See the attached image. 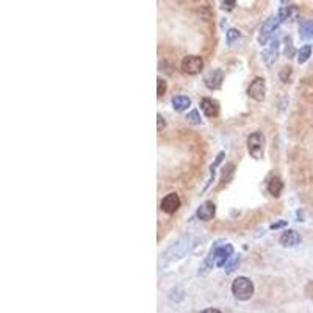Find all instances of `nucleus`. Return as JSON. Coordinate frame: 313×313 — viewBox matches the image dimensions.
<instances>
[{"mask_svg":"<svg viewBox=\"0 0 313 313\" xmlns=\"http://www.w3.org/2000/svg\"><path fill=\"white\" fill-rule=\"evenodd\" d=\"M180 207V197L175 193H169L168 196L163 197L162 200V210L168 215H172L179 210Z\"/></svg>","mask_w":313,"mask_h":313,"instance_id":"nucleus-8","label":"nucleus"},{"mask_svg":"<svg viewBox=\"0 0 313 313\" xmlns=\"http://www.w3.org/2000/svg\"><path fill=\"white\" fill-rule=\"evenodd\" d=\"M237 265H238V259H235L234 262H232V263L229 265V266H226V269H227V272H232V271H234V268L237 266Z\"/></svg>","mask_w":313,"mask_h":313,"instance_id":"nucleus-22","label":"nucleus"},{"mask_svg":"<svg viewBox=\"0 0 313 313\" xmlns=\"http://www.w3.org/2000/svg\"><path fill=\"white\" fill-rule=\"evenodd\" d=\"M224 10H232L235 6V0H221Z\"/></svg>","mask_w":313,"mask_h":313,"instance_id":"nucleus-21","label":"nucleus"},{"mask_svg":"<svg viewBox=\"0 0 313 313\" xmlns=\"http://www.w3.org/2000/svg\"><path fill=\"white\" fill-rule=\"evenodd\" d=\"M204 68V61L197 55H190L182 60V71L188 75H196L199 74Z\"/></svg>","mask_w":313,"mask_h":313,"instance_id":"nucleus-5","label":"nucleus"},{"mask_svg":"<svg viewBox=\"0 0 313 313\" xmlns=\"http://www.w3.org/2000/svg\"><path fill=\"white\" fill-rule=\"evenodd\" d=\"M301 38L304 39H312L313 38V22L312 21H304L299 27Z\"/></svg>","mask_w":313,"mask_h":313,"instance_id":"nucleus-16","label":"nucleus"},{"mask_svg":"<svg viewBox=\"0 0 313 313\" xmlns=\"http://www.w3.org/2000/svg\"><path fill=\"white\" fill-rule=\"evenodd\" d=\"M279 22H280V18H269V19L262 25L260 35H259V43H260L262 46L266 44V41L271 38V35L276 31V28H277V25H279Z\"/></svg>","mask_w":313,"mask_h":313,"instance_id":"nucleus-7","label":"nucleus"},{"mask_svg":"<svg viewBox=\"0 0 313 313\" xmlns=\"http://www.w3.org/2000/svg\"><path fill=\"white\" fill-rule=\"evenodd\" d=\"M247 150H249L251 157L254 158H262L265 152V136L260 132H254L247 138Z\"/></svg>","mask_w":313,"mask_h":313,"instance_id":"nucleus-3","label":"nucleus"},{"mask_svg":"<svg viewBox=\"0 0 313 313\" xmlns=\"http://www.w3.org/2000/svg\"><path fill=\"white\" fill-rule=\"evenodd\" d=\"M191 105V100L187 96H175L172 99V107L175 111H185L188 110V107Z\"/></svg>","mask_w":313,"mask_h":313,"instance_id":"nucleus-14","label":"nucleus"},{"mask_svg":"<svg viewBox=\"0 0 313 313\" xmlns=\"http://www.w3.org/2000/svg\"><path fill=\"white\" fill-rule=\"evenodd\" d=\"M222 78H224L222 71L215 69V71L208 72V74L205 75L204 82H205V86L210 88V90H218V88L221 86V83H222Z\"/></svg>","mask_w":313,"mask_h":313,"instance_id":"nucleus-11","label":"nucleus"},{"mask_svg":"<svg viewBox=\"0 0 313 313\" xmlns=\"http://www.w3.org/2000/svg\"><path fill=\"white\" fill-rule=\"evenodd\" d=\"M235 38H240V33H238V31L237 30H234V28H232V30H229L227 31V43L230 44V43H234V39Z\"/></svg>","mask_w":313,"mask_h":313,"instance_id":"nucleus-20","label":"nucleus"},{"mask_svg":"<svg viewBox=\"0 0 313 313\" xmlns=\"http://www.w3.org/2000/svg\"><path fill=\"white\" fill-rule=\"evenodd\" d=\"M213 252H215V263H216V266H226L229 259H230V255L234 254V247H232V244H222L219 246L218 243H216L213 246Z\"/></svg>","mask_w":313,"mask_h":313,"instance_id":"nucleus-6","label":"nucleus"},{"mask_svg":"<svg viewBox=\"0 0 313 313\" xmlns=\"http://www.w3.org/2000/svg\"><path fill=\"white\" fill-rule=\"evenodd\" d=\"M282 226H285V222H277V224H272L271 229H279V227H282Z\"/></svg>","mask_w":313,"mask_h":313,"instance_id":"nucleus-24","label":"nucleus"},{"mask_svg":"<svg viewBox=\"0 0 313 313\" xmlns=\"http://www.w3.org/2000/svg\"><path fill=\"white\" fill-rule=\"evenodd\" d=\"M166 82L163 78H158L157 80V96L158 97H162V96H165V93H166Z\"/></svg>","mask_w":313,"mask_h":313,"instance_id":"nucleus-18","label":"nucleus"},{"mask_svg":"<svg viewBox=\"0 0 313 313\" xmlns=\"http://www.w3.org/2000/svg\"><path fill=\"white\" fill-rule=\"evenodd\" d=\"M157 119H158V130H162V127H165V121H163L162 115H158Z\"/></svg>","mask_w":313,"mask_h":313,"instance_id":"nucleus-23","label":"nucleus"},{"mask_svg":"<svg viewBox=\"0 0 313 313\" xmlns=\"http://www.w3.org/2000/svg\"><path fill=\"white\" fill-rule=\"evenodd\" d=\"M194 246L193 244V238L191 237H183L180 238L177 243H174L169 249H168L163 255V259H168V260H179L182 259L183 255H185L191 247Z\"/></svg>","mask_w":313,"mask_h":313,"instance_id":"nucleus-2","label":"nucleus"},{"mask_svg":"<svg viewBox=\"0 0 313 313\" xmlns=\"http://www.w3.org/2000/svg\"><path fill=\"white\" fill-rule=\"evenodd\" d=\"M299 241H301V237L296 230H287L279 238V243L285 247H293L296 244H299Z\"/></svg>","mask_w":313,"mask_h":313,"instance_id":"nucleus-12","label":"nucleus"},{"mask_svg":"<svg viewBox=\"0 0 313 313\" xmlns=\"http://www.w3.org/2000/svg\"><path fill=\"white\" fill-rule=\"evenodd\" d=\"M284 190V183L282 180H280L279 177H272L268 183V191H269V194H272L274 197L280 196V193H282Z\"/></svg>","mask_w":313,"mask_h":313,"instance_id":"nucleus-15","label":"nucleus"},{"mask_svg":"<svg viewBox=\"0 0 313 313\" xmlns=\"http://www.w3.org/2000/svg\"><path fill=\"white\" fill-rule=\"evenodd\" d=\"M216 213V207L213 202H204L202 205L199 207V210H197V218L200 221H212L213 219V216Z\"/></svg>","mask_w":313,"mask_h":313,"instance_id":"nucleus-13","label":"nucleus"},{"mask_svg":"<svg viewBox=\"0 0 313 313\" xmlns=\"http://www.w3.org/2000/svg\"><path fill=\"white\" fill-rule=\"evenodd\" d=\"M247 94H249L251 99L257 102L265 100V97H266V82H265V78L262 77L254 78V82L247 88Z\"/></svg>","mask_w":313,"mask_h":313,"instance_id":"nucleus-4","label":"nucleus"},{"mask_svg":"<svg viewBox=\"0 0 313 313\" xmlns=\"http://www.w3.org/2000/svg\"><path fill=\"white\" fill-rule=\"evenodd\" d=\"M232 293L238 301H247L254 294V284L247 277H237L232 284Z\"/></svg>","mask_w":313,"mask_h":313,"instance_id":"nucleus-1","label":"nucleus"},{"mask_svg":"<svg viewBox=\"0 0 313 313\" xmlns=\"http://www.w3.org/2000/svg\"><path fill=\"white\" fill-rule=\"evenodd\" d=\"M277 52H279V41L277 39H272V41L269 43V46L262 53V58H263L266 66H271V64L277 60Z\"/></svg>","mask_w":313,"mask_h":313,"instance_id":"nucleus-10","label":"nucleus"},{"mask_svg":"<svg viewBox=\"0 0 313 313\" xmlns=\"http://www.w3.org/2000/svg\"><path fill=\"white\" fill-rule=\"evenodd\" d=\"M199 107H200V110L204 111V115H205L207 118H216V116H218V113H219V105H218V102L213 100V99L204 97L202 100H200Z\"/></svg>","mask_w":313,"mask_h":313,"instance_id":"nucleus-9","label":"nucleus"},{"mask_svg":"<svg viewBox=\"0 0 313 313\" xmlns=\"http://www.w3.org/2000/svg\"><path fill=\"white\" fill-rule=\"evenodd\" d=\"M205 313H219V310H216V309H208V310H204Z\"/></svg>","mask_w":313,"mask_h":313,"instance_id":"nucleus-25","label":"nucleus"},{"mask_svg":"<svg viewBox=\"0 0 313 313\" xmlns=\"http://www.w3.org/2000/svg\"><path fill=\"white\" fill-rule=\"evenodd\" d=\"M187 119L191 124H200V116H199V111L197 110H193L191 113H188Z\"/></svg>","mask_w":313,"mask_h":313,"instance_id":"nucleus-19","label":"nucleus"},{"mask_svg":"<svg viewBox=\"0 0 313 313\" xmlns=\"http://www.w3.org/2000/svg\"><path fill=\"white\" fill-rule=\"evenodd\" d=\"M282 2H285V0H282Z\"/></svg>","mask_w":313,"mask_h":313,"instance_id":"nucleus-26","label":"nucleus"},{"mask_svg":"<svg viewBox=\"0 0 313 313\" xmlns=\"http://www.w3.org/2000/svg\"><path fill=\"white\" fill-rule=\"evenodd\" d=\"M310 55H312V46H304L298 53V63L299 64L306 63L310 58Z\"/></svg>","mask_w":313,"mask_h":313,"instance_id":"nucleus-17","label":"nucleus"}]
</instances>
